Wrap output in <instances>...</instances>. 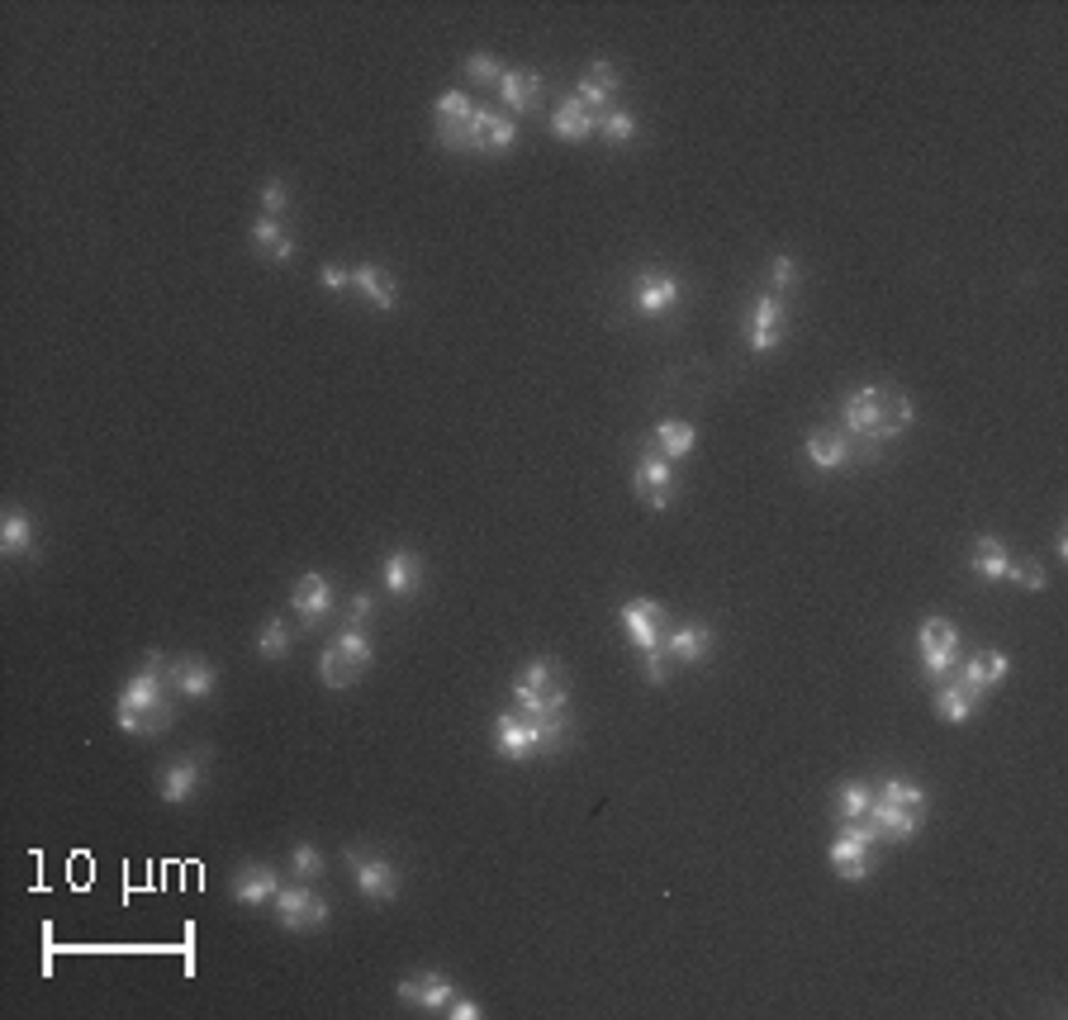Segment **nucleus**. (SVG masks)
Listing matches in <instances>:
<instances>
[{
	"instance_id": "nucleus-1",
	"label": "nucleus",
	"mask_w": 1068,
	"mask_h": 1020,
	"mask_svg": "<svg viewBox=\"0 0 1068 1020\" xmlns=\"http://www.w3.org/2000/svg\"><path fill=\"white\" fill-rule=\"evenodd\" d=\"M912 423V399L902 389H889V385H860L855 395L846 399V437L855 442H889L898 432H907Z\"/></svg>"
},
{
	"instance_id": "nucleus-2",
	"label": "nucleus",
	"mask_w": 1068,
	"mask_h": 1020,
	"mask_svg": "<svg viewBox=\"0 0 1068 1020\" xmlns=\"http://www.w3.org/2000/svg\"><path fill=\"white\" fill-rule=\"evenodd\" d=\"M874 840H879V827L869 817L865 821H840L832 850H826V860H832L836 878L865 883L869 874H874Z\"/></svg>"
},
{
	"instance_id": "nucleus-3",
	"label": "nucleus",
	"mask_w": 1068,
	"mask_h": 1020,
	"mask_svg": "<svg viewBox=\"0 0 1068 1020\" xmlns=\"http://www.w3.org/2000/svg\"><path fill=\"white\" fill-rule=\"evenodd\" d=\"M565 698H570V688H565V679L555 674V659H532L528 669L518 674V684H514V702L528 717H537V712H555V708H565Z\"/></svg>"
},
{
	"instance_id": "nucleus-4",
	"label": "nucleus",
	"mask_w": 1068,
	"mask_h": 1020,
	"mask_svg": "<svg viewBox=\"0 0 1068 1020\" xmlns=\"http://www.w3.org/2000/svg\"><path fill=\"white\" fill-rule=\"evenodd\" d=\"M955 659H959V627L936 612V618L922 622V674L940 684L955 674Z\"/></svg>"
},
{
	"instance_id": "nucleus-5",
	"label": "nucleus",
	"mask_w": 1068,
	"mask_h": 1020,
	"mask_svg": "<svg viewBox=\"0 0 1068 1020\" xmlns=\"http://www.w3.org/2000/svg\"><path fill=\"white\" fill-rule=\"evenodd\" d=\"M514 143H518V124L508 114H499V110H475L471 124H465L461 138H456L461 153H499V157Z\"/></svg>"
},
{
	"instance_id": "nucleus-6",
	"label": "nucleus",
	"mask_w": 1068,
	"mask_h": 1020,
	"mask_svg": "<svg viewBox=\"0 0 1068 1020\" xmlns=\"http://www.w3.org/2000/svg\"><path fill=\"white\" fill-rule=\"evenodd\" d=\"M276 921H280V930H295V935H305V930H323L328 925V902L319 892H309L305 883H295V888H280L276 892Z\"/></svg>"
},
{
	"instance_id": "nucleus-7",
	"label": "nucleus",
	"mask_w": 1068,
	"mask_h": 1020,
	"mask_svg": "<svg viewBox=\"0 0 1068 1020\" xmlns=\"http://www.w3.org/2000/svg\"><path fill=\"white\" fill-rule=\"evenodd\" d=\"M618 622H623L627 641H631V646H637L641 655H651V651L665 646V608H660L656 598H631V603H623Z\"/></svg>"
},
{
	"instance_id": "nucleus-8",
	"label": "nucleus",
	"mask_w": 1068,
	"mask_h": 1020,
	"mask_svg": "<svg viewBox=\"0 0 1068 1020\" xmlns=\"http://www.w3.org/2000/svg\"><path fill=\"white\" fill-rule=\"evenodd\" d=\"M348 864L356 874V892L366 902H395L399 897V874L385 854H366V850H348Z\"/></svg>"
},
{
	"instance_id": "nucleus-9",
	"label": "nucleus",
	"mask_w": 1068,
	"mask_h": 1020,
	"mask_svg": "<svg viewBox=\"0 0 1068 1020\" xmlns=\"http://www.w3.org/2000/svg\"><path fill=\"white\" fill-rule=\"evenodd\" d=\"M494 755L514 760V764L541 755V736H537V722L528 712H499L494 717Z\"/></svg>"
},
{
	"instance_id": "nucleus-10",
	"label": "nucleus",
	"mask_w": 1068,
	"mask_h": 1020,
	"mask_svg": "<svg viewBox=\"0 0 1068 1020\" xmlns=\"http://www.w3.org/2000/svg\"><path fill=\"white\" fill-rule=\"evenodd\" d=\"M631 489H637V499L651 508V513L670 508V499H674V465L660 452H641L637 470H631Z\"/></svg>"
},
{
	"instance_id": "nucleus-11",
	"label": "nucleus",
	"mask_w": 1068,
	"mask_h": 1020,
	"mask_svg": "<svg viewBox=\"0 0 1068 1020\" xmlns=\"http://www.w3.org/2000/svg\"><path fill=\"white\" fill-rule=\"evenodd\" d=\"M784 323H789V304L779 299L774 290L756 299V309H750V352L756 356H770L779 342H784Z\"/></svg>"
},
{
	"instance_id": "nucleus-12",
	"label": "nucleus",
	"mask_w": 1068,
	"mask_h": 1020,
	"mask_svg": "<svg viewBox=\"0 0 1068 1020\" xmlns=\"http://www.w3.org/2000/svg\"><path fill=\"white\" fill-rule=\"evenodd\" d=\"M680 295H684V285L670 271H641L637 280H631V304H637V313H651V319L670 313L674 304H680Z\"/></svg>"
},
{
	"instance_id": "nucleus-13",
	"label": "nucleus",
	"mask_w": 1068,
	"mask_h": 1020,
	"mask_svg": "<svg viewBox=\"0 0 1068 1020\" xmlns=\"http://www.w3.org/2000/svg\"><path fill=\"white\" fill-rule=\"evenodd\" d=\"M290 608L305 627H319L333 618V584H328V575H299L290 589Z\"/></svg>"
},
{
	"instance_id": "nucleus-14",
	"label": "nucleus",
	"mask_w": 1068,
	"mask_h": 1020,
	"mask_svg": "<svg viewBox=\"0 0 1068 1020\" xmlns=\"http://www.w3.org/2000/svg\"><path fill=\"white\" fill-rule=\"evenodd\" d=\"M395 993H399V1001H409V1007L447 1011V1007H451V997H456V987H451L447 973L423 968V973H414V978H404V983L395 987Z\"/></svg>"
},
{
	"instance_id": "nucleus-15",
	"label": "nucleus",
	"mask_w": 1068,
	"mask_h": 1020,
	"mask_svg": "<svg viewBox=\"0 0 1068 1020\" xmlns=\"http://www.w3.org/2000/svg\"><path fill=\"white\" fill-rule=\"evenodd\" d=\"M200 784H205V764L195 755H180V760H172L167 769L157 774V798L180 807V802H190L195 792H200Z\"/></svg>"
},
{
	"instance_id": "nucleus-16",
	"label": "nucleus",
	"mask_w": 1068,
	"mask_h": 1020,
	"mask_svg": "<svg viewBox=\"0 0 1068 1020\" xmlns=\"http://www.w3.org/2000/svg\"><path fill=\"white\" fill-rule=\"evenodd\" d=\"M167 679H172V688H176L180 698H190V702H205L209 694H214L219 674H214V665H209L205 655H180L176 665L167 669Z\"/></svg>"
},
{
	"instance_id": "nucleus-17",
	"label": "nucleus",
	"mask_w": 1068,
	"mask_h": 1020,
	"mask_svg": "<svg viewBox=\"0 0 1068 1020\" xmlns=\"http://www.w3.org/2000/svg\"><path fill=\"white\" fill-rule=\"evenodd\" d=\"M551 133L561 143H584L598 133V110H590L580 96H565L561 104L551 110Z\"/></svg>"
},
{
	"instance_id": "nucleus-18",
	"label": "nucleus",
	"mask_w": 1068,
	"mask_h": 1020,
	"mask_svg": "<svg viewBox=\"0 0 1068 1020\" xmlns=\"http://www.w3.org/2000/svg\"><path fill=\"white\" fill-rule=\"evenodd\" d=\"M807 461L817 470H846V465H855V437H846L840 428H817L807 437Z\"/></svg>"
},
{
	"instance_id": "nucleus-19",
	"label": "nucleus",
	"mask_w": 1068,
	"mask_h": 1020,
	"mask_svg": "<svg viewBox=\"0 0 1068 1020\" xmlns=\"http://www.w3.org/2000/svg\"><path fill=\"white\" fill-rule=\"evenodd\" d=\"M162 651H147V669H139L133 679L124 684V694H119V708H139V712H147V708H162Z\"/></svg>"
},
{
	"instance_id": "nucleus-20",
	"label": "nucleus",
	"mask_w": 1068,
	"mask_h": 1020,
	"mask_svg": "<svg viewBox=\"0 0 1068 1020\" xmlns=\"http://www.w3.org/2000/svg\"><path fill=\"white\" fill-rule=\"evenodd\" d=\"M708 651H713V627H703V622H684L674 632H665L670 665H703Z\"/></svg>"
},
{
	"instance_id": "nucleus-21",
	"label": "nucleus",
	"mask_w": 1068,
	"mask_h": 1020,
	"mask_svg": "<svg viewBox=\"0 0 1068 1020\" xmlns=\"http://www.w3.org/2000/svg\"><path fill=\"white\" fill-rule=\"evenodd\" d=\"M1006 669H1012V659H1006L1002 651H973V655L965 659V669H959V684H965L969 694L983 702L988 688L1006 679Z\"/></svg>"
},
{
	"instance_id": "nucleus-22",
	"label": "nucleus",
	"mask_w": 1068,
	"mask_h": 1020,
	"mask_svg": "<svg viewBox=\"0 0 1068 1020\" xmlns=\"http://www.w3.org/2000/svg\"><path fill=\"white\" fill-rule=\"evenodd\" d=\"M276 892H280V874L271 864H247L233 883L238 907H266V902H276Z\"/></svg>"
},
{
	"instance_id": "nucleus-23",
	"label": "nucleus",
	"mask_w": 1068,
	"mask_h": 1020,
	"mask_svg": "<svg viewBox=\"0 0 1068 1020\" xmlns=\"http://www.w3.org/2000/svg\"><path fill=\"white\" fill-rule=\"evenodd\" d=\"M869 821L879 827V840H912L916 831H922L926 812H912V807L883 802V798H879V788H874V812H869Z\"/></svg>"
},
{
	"instance_id": "nucleus-24",
	"label": "nucleus",
	"mask_w": 1068,
	"mask_h": 1020,
	"mask_svg": "<svg viewBox=\"0 0 1068 1020\" xmlns=\"http://www.w3.org/2000/svg\"><path fill=\"white\" fill-rule=\"evenodd\" d=\"M471 114H475L471 96H461V91H442V96H438V143H442V147H456L461 129L471 124Z\"/></svg>"
},
{
	"instance_id": "nucleus-25",
	"label": "nucleus",
	"mask_w": 1068,
	"mask_h": 1020,
	"mask_svg": "<svg viewBox=\"0 0 1068 1020\" xmlns=\"http://www.w3.org/2000/svg\"><path fill=\"white\" fill-rule=\"evenodd\" d=\"M541 81L537 71H504V81H499V100H504V110L508 114H522V110H532V104L541 100Z\"/></svg>"
},
{
	"instance_id": "nucleus-26",
	"label": "nucleus",
	"mask_w": 1068,
	"mask_h": 1020,
	"mask_svg": "<svg viewBox=\"0 0 1068 1020\" xmlns=\"http://www.w3.org/2000/svg\"><path fill=\"white\" fill-rule=\"evenodd\" d=\"M352 290H361V295H366L371 299V304L375 309H381V313H389V309H395V299H399V290H395V276H389V271H381V266H356V271H352Z\"/></svg>"
},
{
	"instance_id": "nucleus-27",
	"label": "nucleus",
	"mask_w": 1068,
	"mask_h": 1020,
	"mask_svg": "<svg viewBox=\"0 0 1068 1020\" xmlns=\"http://www.w3.org/2000/svg\"><path fill=\"white\" fill-rule=\"evenodd\" d=\"M618 86H623V77H618V67L613 63H594V67H584V77H580V100L590 104V110H598V104H608L613 96H618Z\"/></svg>"
},
{
	"instance_id": "nucleus-28",
	"label": "nucleus",
	"mask_w": 1068,
	"mask_h": 1020,
	"mask_svg": "<svg viewBox=\"0 0 1068 1020\" xmlns=\"http://www.w3.org/2000/svg\"><path fill=\"white\" fill-rule=\"evenodd\" d=\"M418 579H423V561H418L414 551H389L385 556V589L395 598H409L418 589Z\"/></svg>"
},
{
	"instance_id": "nucleus-29",
	"label": "nucleus",
	"mask_w": 1068,
	"mask_h": 1020,
	"mask_svg": "<svg viewBox=\"0 0 1068 1020\" xmlns=\"http://www.w3.org/2000/svg\"><path fill=\"white\" fill-rule=\"evenodd\" d=\"M0 551H5L10 561H20L34 551V522H29L24 508H5V518H0Z\"/></svg>"
},
{
	"instance_id": "nucleus-30",
	"label": "nucleus",
	"mask_w": 1068,
	"mask_h": 1020,
	"mask_svg": "<svg viewBox=\"0 0 1068 1020\" xmlns=\"http://www.w3.org/2000/svg\"><path fill=\"white\" fill-rule=\"evenodd\" d=\"M969 565H973V575H979L983 584H998V579H1006V565H1012V551H1006L998 536H979L973 542V556H969Z\"/></svg>"
},
{
	"instance_id": "nucleus-31",
	"label": "nucleus",
	"mask_w": 1068,
	"mask_h": 1020,
	"mask_svg": "<svg viewBox=\"0 0 1068 1020\" xmlns=\"http://www.w3.org/2000/svg\"><path fill=\"white\" fill-rule=\"evenodd\" d=\"M252 243L262 247L266 262H290L295 257V233H285L280 219H271V214H262L257 223H252Z\"/></svg>"
},
{
	"instance_id": "nucleus-32",
	"label": "nucleus",
	"mask_w": 1068,
	"mask_h": 1020,
	"mask_svg": "<svg viewBox=\"0 0 1068 1020\" xmlns=\"http://www.w3.org/2000/svg\"><path fill=\"white\" fill-rule=\"evenodd\" d=\"M114 722H119V731H124V736H157V731L172 727V708L162 702V708L139 712V708H119V702H114Z\"/></svg>"
},
{
	"instance_id": "nucleus-33",
	"label": "nucleus",
	"mask_w": 1068,
	"mask_h": 1020,
	"mask_svg": "<svg viewBox=\"0 0 1068 1020\" xmlns=\"http://www.w3.org/2000/svg\"><path fill=\"white\" fill-rule=\"evenodd\" d=\"M656 452L665 456V461H680V456H689L698 446V432H694V423H680V418H665V423H656Z\"/></svg>"
},
{
	"instance_id": "nucleus-34",
	"label": "nucleus",
	"mask_w": 1068,
	"mask_h": 1020,
	"mask_svg": "<svg viewBox=\"0 0 1068 1020\" xmlns=\"http://www.w3.org/2000/svg\"><path fill=\"white\" fill-rule=\"evenodd\" d=\"M936 712L945 717V722L959 727V722H969V717L979 712V698H973L959 679H940V688H936Z\"/></svg>"
},
{
	"instance_id": "nucleus-35",
	"label": "nucleus",
	"mask_w": 1068,
	"mask_h": 1020,
	"mask_svg": "<svg viewBox=\"0 0 1068 1020\" xmlns=\"http://www.w3.org/2000/svg\"><path fill=\"white\" fill-rule=\"evenodd\" d=\"M836 807H840V821H865L869 812H874V788H869L865 778H850V784L836 792Z\"/></svg>"
},
{
	"instance_id": "nucleus-36",
	"label": "nucleus",
	"mask_w": 1068,
	"mask_h": 1020,
	"mask_svg": "<svg viewBox=\"0 0 1068 1020\" xmlns=\"http://www.w3.org/2000/svg\"><path fill=\"white\" fill-rule=\"evenodd\" d=\"M532 722H537V736H541V755H555V750L565 745V736H570V717H565V708L537 712Z\"/></svg>"
},
{
	"instance_id": "nucleus-37",
	"label": "nucleus",
	"mask_w": 1068,
	"mask_h": 1020,
	"mask_svg": "<svg viewBox=\"0 0 1068 1020\" xmlns=\"http://www.w3.org/2000/svg\"><path fill=\"white\" fill-rule=\"evenodd\" d=\"M356 674H361V669L338 651V641H333V646L323 651V659H319V679H323L328 688H348V684H356Z\"/></svg>"
},
{
	"instance_id": "nucleus-38",
	"label": "nucleus",
	"mask_w": 1068,
	"mask_h": 1020,
	"mask_svg": "<svg viewBox=\"0 0 1068 1020\" xmlns=\"http://www.w3.org/2000/svg\"><path fill=\"white\" fill-rule=\"evenodd\" d=\"M598 133H604V143L623 147V143L637 138V114H627V110H604V114H598Z\"/></svg>"
},
{
	"instance_id": "nucleus-39",
	"label": "nucleus",
	"mask_w": 1068,
	"mask_h": 1020,
	"mask_svg": "<svg viewBox=\"0 0 1068 1020\" xmlns=\"http://www.w3.org/2000/svg\"><path fill=\"white\" fill-rule=\"evenodd\" d=\"M879 798L883 802H898V807H912V812H926V788L922 784H907V778H883Z\"/></svg>"
},
{
	"instance_id": "nucleus-40",
	"label": "nucleus",
	"mask_w": 1068,
	"mask_h": 1020,
	"mask_svg": "<svg viewBox=\"0 0 1068 1020\" xmlns=\"http://www.w3.org/2000/svg\"><path fill=\"white\" fill-rule=\"evenodd\" d=\"M257 655L271 659V665L290 655V632H285V622H276V618L262 622V632H257Z\"/></svg>"
},
{
	"instance_id": "nucleus-41",
	"label": "nucleus",
	"mask_w": 1068,
	"mask_h": 1020,
	"mask_svg": "<svg viewBox=\"0 0 1068 1020\" xmlns=\"http://www.w3.org/2000/svg\"><path fill=\"white\" fill-rule=\"evenodd\" d=\"M504 71H508V67H504L494 53H471V57H465V77H471L475 86H494V91H499Z\"/></svg>"
},
{
	"instance_id": "nucleus-42",
	"label": "nucleus",
	"mask_w": 1068,
	"mask_h": 1020,
	"mask_svg": "<svg viewBox=\"0 0 1068 1020\" xmlns=\"http://www.w3.org/2000/svg\"><path fill=\"white\" fill-rule=\"evenodd\" d=\"M338 651L348 655L356 669H366L371 659H375V646H371V636L361 632V627H342V636H338Z\"/></svg>"
},
{
	"instance_id": "nucleus-43",
	"label": "nucleus",
	"mask_w": 1068,
	"mask_h": 1020,
	"mask_svg": "<svg viewBox=\"0 0 1068 1020\" xmlns=\"http://www.w3.org/2000/svg\"><path fill=\"white\" fill-rule=\"evenodd\" d=\"M290 868H295V878H299V883L319 878V874H323V854H319V845H295V850H290Z\"/></svg>"
},
{
	"instance_id": "nucleus-44",
	"label": "nucleus",
	"mask_w": 1068,
	"mask_h": 1020,
	"mask_svg": "<svg viewBox=\"0 0 1068 1020\" xmlns=\"http://www.w3.org/2000/svg\"><path fill=\"white\" fill-rule=\"evenodd\" d=\"M1006 579L1021 584L1026 594H1041V589H1045V565H1035V561H1012V565H1006Z\"/></svg>"
},
{
	"instance_id": "nucleus-45",
	"label": "nucleus",
	"mask_w": 1068,
	"mask_h": 1020,
	"mask_svg": "<svg viewBox=\"0 0 1068 1020\" xmlns=\"http://www.w3.org/2000/svg\"><path fill=\"white\" fill-rule=\"evenodd\" d=\"M285 204H290V190H285L280 176H271V181L262 186V214L280 219V214H285Z\"/></svg>"
},
{
	"instance_id": "nucleus-46",
	"label": "nucleus",
	"mask_w": 1068,
	"mask_h": 1020,
	"mask_svg": "<svg viewBox=\"0 0 1068 1020\" xmlns=\"http://www.w3.org/2000/svg\"><path fill=\"white\" fill-rule=\"evenodd\" d=\"M770 285H774V295L793 290V285H799V262H793V257H774V266H770Z\"/></svg>"
},
{
	"instance_id": "nucleus-47",
	"label": "nucleus",
	"mask_w": 1068,
	"mask_h": 1020,
	"mask_svg": "<svg viewBox=\"0 0 1068 1020\" xmlns=\"http://www.w3.org/2000/svg\"><path fill=\"white\" fill-rule=\"evenodd\" d=\"M641 665H646V684H665L670 679V655H665V646L660 651H651V655H641Z\"/></svg>"
},
{
	"instance_id": "nucleus-48",
	"label": "nucleus",
	"mask_w": 1068,
	"mask_h": 1020,
	"mask_svg": "<svg viewBox=\"0 0 1068 1020\" xmlns=\"http://www.w3.org/2000/svg\"><path fill=\"white\" fill-rule=\"evenodd\" d=\"M319 280H323V290H328V295L352 290V271H342V266H333V262H328L323 271H319Z\"/></svg>"
},
{
	"instance_id": "nucleus-49",
	"label": "nucleus",
	"mask_w": 1068,
	"mask_h": 1020,
	"mask_svg": "<svg viewBox=\"0 0 1068 1020\" xmlns=\"http://www.w3.org/2000/svg\"><path fill=\"white\" fill-rule=\"evenodd\" d=\"M375 618V598L371 594H352V612H348V627H366Z\"/></svg>"
},
{
	"instance_id": "nucleus-50",
	"label": "nucleus",
	"mask_w": 1068,
	"mask_h": 1020,
	"mask_svg": "<svg viewBox=\"0 0 1068 1020\" xmlns=\"http://www.w3.org/2000/svg\"><path fill=\"white\" fill-rule=\"evenodd\" d=\"M447 1016L451 1020H480V1016H485V1007H480V1001H471V997H451Z\"/></svg>"
}]
</instances>
